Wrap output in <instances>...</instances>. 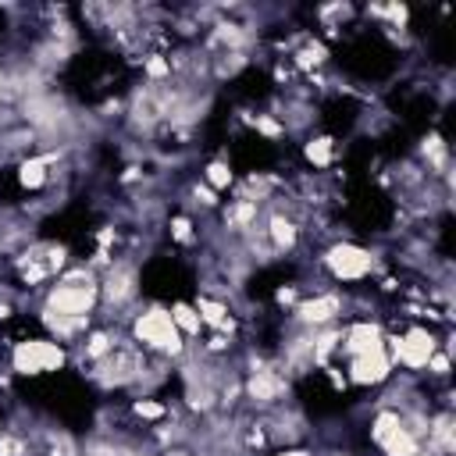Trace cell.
Listing matches in <instances>:
<instances>
[{"instance_id": "obj_3", "label": "cell", "mask_w": 456, "mask_h": 456, "mask_svg": "<svg viewBox=\"0 0 456 456\" xmlns=\"http://www.w3.org/2000/svg\"><path fill=\"white\" fill-rule=\"evenodd\" d=\"M324 267L335 281H360L374 271V256L353 242H342V246H331L328 256H324Z\"/></svg>"}, {"instance_id": "obj_1", "label": "cell", "mask_w": 456, "mask_h": 456, "mask_svg": "<svg viewBox=\"0 0 456 456\" xmlns=\"http://www.w3.org/2000/svg\"><path fill=\"white\" fill-rule=\"evenodd\" d=\"M132 342L142 346V353H157V356H167V353H182V335L171 321V310L164 306H150L146 314H139L132 321Z\"/></svg>"}, {"instance_id": "obj_2", "label": "cell", "mask_w": 456, "mask_h": 456, "mask_svg": "<svg viewBox=\"0 0 456 456\" xmlns=\"http://www.w3.org/2000/svg\"><path fill=\"white\" fill-rule=\"evenodd\" d=\"M11 367L18 374H53L64 367V346L53 338H21L11 349Z\"/></svg>"}, {"instance_id": "obj_4", "label": "cell", "mask_w": 456, "mask_h": 456, "mask_svg": "<svg viewBox=\"0 0 456 456\" xmlns=\"http://www.w3.org/2000/svg\"><path fill=\"white\" fill-rule=\"evenodd\" d=\"M0 431H4V417H0Z\"/></svg>"}]
</instances>
